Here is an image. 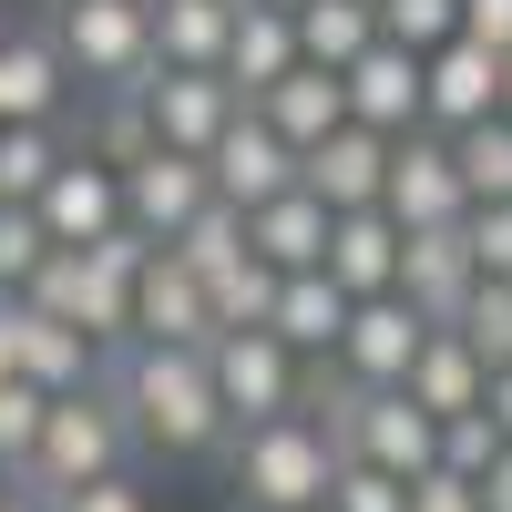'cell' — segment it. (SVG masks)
Instances as JSON below:
<instances>
[{
  "label": "cell",
  "mask_w": 512,
  "mask_h": 512,
  "mask_svg": "<svg viewBox=\"0 0 512 512\" xmlns=\"http://www.w3.org/2000/svg\"><path fill=\"white\" fill-rule=\"evenodd\" d=\"M103 379H113V400H123V420H134L144 451L195 461V451H226V441H236V420H226V400H216V369H205V349L134 338V349H113Z\"/></svg>",
  "instance_id": "1"
},
{
  "label": "cell",
  "mask_w": 512,
  "mask_h": 512,
  "mask_svg": "<svg viewBox=\"0 0 512 512\" xmlns=\"http://www.w3.org/2000/svg\"><path fill=\"white\" fill-rule=\"evenodd\" d=\"M123 451H134V420H123L113 379H93V390H62L52 410H41V441H31V461H21V482L62 502V492H82V482L123 472Z\"/></svg>",
  "instance_id": "2"
},
{
  "label": "cell",
  "mask_w": 512,
  "mask_h": 512,
  "mask_svg": "<svg viewBox=\"0 0 512 512\" xmlns=\"http://www.w3.org/2000/svg\"><path fill=\"white\" fill-rule=\"evenodd\" d=\"M226 472H236V502L246 512H318L328 502V472H338V451L318 420H256V431L226 441Z\"/></svg>",
  "instance_id": "3"
},
{
  "label": "cell",
  "mask_w": 512,
  "mask_h": 512,
  "mask_svg": "<svg viewBox=\"0 0 512 512\" xmlns=\"http://www.w3.org/2000/svg\"><path fill=\"white\" fill-rule=\"evenodd\" d=\"M52 41L82 93H144L154 72V0H52Z\"/></svg>",
  "instance_id": "4"
},
{
  "label": "cell",
  "mask_w": 512,
  "mask_h": 512,
  "mask_svg": "<svg viewBox=\"0 0 512 512\" xmlns=\"http://www.w3.org/2000/svg\"><path fill=\"white\" fill-rule=\"evenodd\" d=\"M205 369H216V400H226V420L236 431H256V420H287L297 410V359L277 328H216L205 338Z\"/></svg>",
  "instance_id": "5"
},
{
  "label": "cell",
  "mask_w": 512,
  "mask_h": 512,
  "mask_svg": "<svg viewBox=\"0 0 512 512\" xmlns=\"http://www.w3.org/2000/svg\"><path fill=\"white\" fill-rule=\"evenodd\" d=\"M420 338H431V318H420L400 287H390V297H349V328H338L328 369L349 379V390H400L410 359H420Z\"/></svg>",
  "instance_id": "6"
},
{
  "label": "cell",
  "mask_w": 512,
  "mask_h": 512,
  "mask_svg": "<svg viewBox=\"0 0 512 512\" xmlns=\"http://www.w3.org/2000/svg\"><path fill=\"white\" fill-rule=\"evenodd\" d=\"M205 205H216V175H205V154H175V144H154L144 164H123V226L154 236V246H175Z\"/></svg>",
  "instance_id": "7"
},
{
  "label": "cell",
  "mask_w": 512,
  "mask_h": 512,
  "mask_svg": "<svg viewBox=\"0 0 512 512\" xmlns=\"http://www.w3.org/2000/svg\"><path fill=\"white\" fill-rule=\"evenodd\" d=\"M205 175H216V195L236 205V216H256L267 195H287V185H297V144H287L256 103H236V123L205 144Z\"/></svg>",
  "instance_id": "8"
},
{
  "label": "cell",
  "mask_w": 512,
  "mask_h": 512,
  "mask_svg": "<svg viewBox=\"0 0 512 512\" xmlns=\"http://www.w3.org/2000/svg\"><path fill=\"white\" fill-rule=\"evenodd\" d=\"M502 113V52H482V41H441V52H420V123L431 134H472V123Z\"/></svg>",
  "instance_id": "9"
},
{
  "label": "cell",
  "mask_w": 512,
  "mask_h": 512,
  "mask_svg": "<svg viewBox=\"0 0 512 512\" xmlns=\"http://www.w3.org/2000/svg\"><path fill=\"white\" fill-rule=\"evenodd\" d=\"M390 205L400 226H461L472 216V185H461V154H451V134H431V123H420V134H400L390 144Z\"/></svg>",
  "instance_id": "10"
},
{
  "label": "cell",
  "mask_w": 512,
  "mask_h": 512,
  "mask_svg": "<svg viewBox=\"0 0 512 512\" xmlns=\"http://www.w3.org/2000/svg\"><path fill=\"white\" fill-rule=\"evenodd\" d=\"M31 216H41V236H52V246H103V236L123 226V175H113L103 154L72 144V154L52 164V185L31 195Z\"/></svg>",
  "instance_id": "11"
},
{
  "label": "cell",
  "mask_w": 512,
  "mask_h": 512,
  "mask_svg": "<svg viewBox=\"0 0 512 512\" xmlns=\"http://www.w3.org/2000/svg\"><path fill=\"white\" fill-rule=\"evenodd\" d=\"M236 82L226 72H175V62H154L144 72V113H154V144H175V154H205L236 123Z\"/></svg>",
  "instance_id": "12"
},
{
  "label": "cell",
  "mask_w": 512,
  "mask_h": 512,
  "mask_svg": "<svg viewBox=\"0 0 512 512\" xmlns=\"http://www.w3.org/2000/svg\"><path fill=\"white\" fill-rule=\"evenodd\" d=\"M134 338H164V349H205L216 338V297H205V277L175 246H154L144 277H134Z\"/></svg>",
  "instance_id": "13"
},
{
  "label": "cell",
  "mask_w": 512,
  "mask_h": 512,
  "mask_svg": "<svg viewBox=\"0 0 512 512\" xmlns=\"http://www.w3.org/2000/svg\"><path fill=\"white\" fill-rule=\"evenodd\" d=\"M11 379H31V390H52V400H62V390H93V379H103V349H93L72 318L11 297Z\"/></svg>",
  "instance_id": "14"
},
{
  "label": "cell",
  "mask_w": 512,
  "mask_h": 512,
  "mask_svg": "<svg viewBox=\"0 0 512 512\" xmlns=\"http://www.w3.org/2000/svg\"><path fill=\"white\" fill-rule=\"evenodd\" d=\"M297 185H308L328 216H349V205H379V195H390V134H369V123H338L328 144L297 154Z\"/></svg>",
  "instance_id": "15"
},
{
  "label": "cell",
  "mask_w": 512,
  "mask_h": 512,
  "mask_svg": "<svg viewBox=\"0 0 512 512\" xmlns=\"http://www.w3.org/2000/svg\"><path fill=\"white\" fill-rule=\"evenodd\" d=\"M472 287H482V267H472V246H461V226H410V246H400V297L431 328H451L461 308H472Z\"/></svg>",
  "instance_id": "16"
},
{
  "label": "cell",
  "mask_w": 512,
  "mask_h": 512,
  "mask_svg": "<svg viewBox=\"0 0 512 512\" xmlns=\"http://www.w3.org/2000/svg\"><path fill=\"white\" fill-rule=\"evenodd\" d=\"M400 246H410V226L390 205H349V216H328V277L349 297H390L400 287Z\"/></svg>",
  "instance_id": "17"
},
{
  "label": "cell",
  "mask_w": 512,
  "mask_h": 512,
  "mask_svg": "<svg viewBox=\"0 0 512 512\" xmlns=\"http://www.w3.org/2000/svg\"><path fill=\"white\" fill-rule=\"evenodd\" d=\"M349 82V123H369V134H420V52H400V41H369V52L338 72Z\"/></svg>",
  "instance_id": "18"
},
{
  "label": "cell",
  "mask_w": 512,
  "mask_h": 512,
  "mask_svg": "<svg viewBox=\"0 0 512 512\" xmlns=\"http://www.w3.org/2000/svg\"><path fill=\"white\" fill-rule=\"evenodd\" d=\"M72 62L52 31H0V123H62Z\"/></svg>",
  "instance_id": "19"
},
{
  "label": "cell",
  "mask_w": 512,
  "mask_h": 512,
  "mask_svg": "<svg viewBox=\"0 0 512 512\" xmlns=\"http://www.w3.org/2000/svg\"><path fill=\"white\" fill-rule=\"evenodd\" d=\"M246 246L267 256L277 277H297V267H328V205L308 195V185H287V195H267L246 216Z\"/></svg>",
  "instance_id": "20"
},
{
  "label": "cell",
  "mask_w": 512,
  "mask_h": 512,
  "mask_svg": "<svg viewBox=\"0 0 512 512\" xmlns=\"http://www.w3.org/2000/svg\"><path fill=\"white\" fill-rule=\"evenodd\" d=\"M267 328L287 338L297 359H328V349H338V328H349V287H338L328 267H297V277H277Z\"/></svg>",
  "instance_id": "21"
},
{
  "label": "cell",
  "mask_w": 512,
  "mask_h": 512,
  "mask_svg": "<svg viewBox=\"0 0 512 512\" xmlns=\"http://www.w3.org/2000/svg\"><path fill=\"white\" fill-rule=\"evenodd\" d=\"M297 72V11H267V0H236V31H226V82L256 103L267 82Z\"/></svg>",
  "instance_id": "22"
},
{
  "label": "cell",
  "mask_w": 512,
  "mask_h": 512,
  "mask_svg": "<svg viewBox=\"0 0 512 512\" xmlns=\"http://www.w3.org/2000/svg\"><path fill=\"white\" fill-rule=\"evenodd\" d=\"M256 113H267L297 154H308V144H328L338 123H349V82H338V72H318V62H297L287 82H267V93H256Z\"/></svg>",
  "instance_id": "23"
},
{
  "label": "cell",
  "mask_w": 512,
  "mask_h": 512,
  "mask_svg": "<svg viewBox=\"0 0 512 512\" xmlns=\"http://www.w3.org/2000/svg\"><path fill=\"white\" fill-rule=\"evenodd\" d=\"M400 390H410L420 410H431V420H451V410H482L492 369L472 359V338H461V328H431V338H420V359H410V379H400Z\"/></svg>",
  "instance_id": "24"
},
{
  "label": "cell",
  "mask_w": 512,
  "mask_h": 512,
  "mask_svg": "<svg viewBox=\"0 0 512 512\" xmlns=\"http://www.w3.org/2000/svg\"><path fill=\"white\" fill-rule=\"evenodd\" d=\"M226 31L236 0H154V62L175 72H226Z\"/></svg>",
  "instance_id": "25"
},
{
  "label": "cell",
  "mask_w": 512,
  "mask_h": 512,
  "mask_svg": "<svg viewBox=\"0 0 512 512\" xmlns=\"http://www.w3.org/2000/svg\"><path fill=\"white\" fill-rule=\"evenodd\" d=\"M369 41H379V0H308L297 11V62H318V72H349Z\"/></svg>",
  "instance_id": "26"
},
{
  "label": "cell",
  "mask_w": 512,
  "mask_h": 512,
  "mask_svg": "<svg viewBox=\"0 0 512 512\" xmlns=\"http://www.w3.org/2000/svg\"><path fill=\"white\" fill-rule=\"evenodd\" d=\"M62 154H72L62 123H0V205H31L41 185H52Z\"/></svg>",
  "instance_id": "27"
},
{
  "label": "cell",
  "mask_w": 512,
  "mask_h": 512,
  "mask_svg": "<svg viewBox=\"0 0 512 512\" xmlns=\"http://www.w3.org/2000/svg\"><path fill=\"white\" fill-rule=\"evenodd\" d=\"M72 144L103 154L113 175H123V164H144V154H154V113H144V93H93V123H82Z\"/></svg>",
  "instance_id": "28"
},
{
  "label": "cell",
  "mask_w": 512,
  "mask_h": 512,
  "mask_svg": "<svg viewBox=\"0 0 512 512\" xmlns=\"http://www.w3.org/2000/svg\"><path fill=\"white\" fill-rule=\"evenodd\" d=\"M175 256H185V267H195L205 287H216L226 267H246V256H256V246H246V216H236V205L216 195V205H205V216H195V226L175 236Z\"/></svg>",
  "instance_id": "29"
},
{
  "label": "cell",
  "mask_w": 512,
  "mask_h": 512,
  "mask_svg": "<svg viewBox=\"0 0 512 512\" xmlns=\"http://www.w3.org/2000/svg\"><path fill=\"white\" fill-rule=\"evenodd\" d=\"M451 154H461V185H472V205H502V195H512V123H502V113L472 123V134H451Z\"/></svg>",
  "instance_id": "30"
},
{
  "label": "cell",
  "mask_w": 512,
  "mask_h": 512,
  "mask_svg": "<svg viewBox=\"0 0 512 512\" xmlns=\"http://www.w3.org/2000/svg\"><path fill=\"white\" fill-rule=\"evenodd\" d=\"M451 328L472 338V359H482V369H512V277H482V287H472V308H461Z\"/></svg>",
  "instance_id": "31"
},
{
  "label": "cell",
  "mask_w": 512,
  "mask_h": 512,
  "mask_svg": "<svg viewBox=\"0 0 512 512\" xmlns=\"http://www.w3.org/2000/svg\"><path fill=\"white\" fill-rule=\"evenodd\" d=\"M502 451H512V441H502V420H492V410H451V420H441V472L482 482Z\"/></svg>",
  "instance_id": "32"
},
{
  "label": "cell",
  "mask_w": 512,
  "mask_h": 512,
  "mask_svg": "<svg viewBox=\"0 0 512 512\" xmlns=\"http://www.w3.org/2000/svg\"><path fill=\"white\" fill-rule=\"evenodd\" d=\"M205 297H216V328H267V308H277V267H267V256H246V267H226Z\"/></svg>",
  "instance_id": "33"
},
{
  "label": "cell",
  "mask_w": 512,
  "mask_h": 512,
  "mask_svg": "<svg viewBox=\"0 0 512 512\" xmlns=\"http://www.w3.org/2000/svg\"><path fill=\"white\" fill-rule=\"evenodd\" d=\"M461 31V0H379V41H400V52H441Z\"/></svg>",
  "instance_id": "34"
},
{
  "label": "cell",
  "mask_w": 512,
  "mask_h": 512,
  "mask_svg": "<svg viewBox=\"0 0 512 512\" xmlns=\"http://www.w3.org/2000/svg\"><path fill=\"white\" fill-rule=\"evenodd\" d=\"M41 410H52V390L0 379V482H21V461H31V441H41Z\"/></svg>",
  "instance_id": "35"
},
{
  "label": "cell",
  "mask_w": 512,
  "mask_h": 512,
  "mask_svg": "<svg viewBox=\"0 0 512 512\" xmlns=\"http://www.w3.org/2000/svg\"><path fill=\"white\" fill-rule=\"evenodd\" d=\"M41 267H52V236H41L31 205H0V297H21Z\"/></svg>",
  "instance_id": "36"
},
{
  "label": "cell",
  "mask_w": 512,
  "mask_h": 512,
  "mask_svg": "<svg viewBox=\"0 0 512 512\" xmlns=\"http://www.w3.org/2000/svg\"><path fill=\"white\" fill-rule=\"evenodd\" d=\"M328 512H410V482L369 472V461H338L328 472Z\"/></svg>",
  "instance_id": "37"
},
{
  "label": "cell",
  "mask_w": 512,
  "mask_h": 512,
  "mask_svg": "<svg viewBox=\"0 0 512 512\" xmlns=\"http://www.w3.org/2000/svg\"><path fill=\"white\" fill-rule=\"evenodd\" d=\"M461 246H472L482 277H512V195L502 205H472V216H461Z\"/></svg>",
  "instance_id": "38"
},
{
  "label": "cell",
  "mask_w": 512,
  "mask_h": 512,
  "mask_svg": "<svg viewBox=\"0 0 512 512\" xmlns=\"http://www.w3.org/2000/svg\"><path fill=\"white\" fill-rule=\"evenodd\" d=\"M52 512H154V502H144V482H134V472H103V482H82V492H62Z\"/></svg>",
  "instance_id": "39"
},
{
  "label": "cell",
  "mask_w": 512,
  "mask_h": 512,
  "mask_svg": "<svg viewBox=\"0 0 512 512\" xmlns=\"http://www.w3.org/2000/svg\"><path fill=\"white\" fill-rule=\"evenodd\" d=\"M410 512H482V482H461V472H441V461H431V472L410 482Z\"/></svg>",
  "instance_id": "40"
},
{
  "label": "cell",
  "mask_w": 512,
  "mask_h": 512,
  "mask_svg": "<svg viewBox=\"0 0 512 512\" xmlns=\"http://www.w3.org/2000/svg\"><path fill=\"white\" fill-rule=\"evenodd\" d=\"M461 41H482V52H512V0H461Z\"/></svg>",
  "instance_id": "41"
},
{
  "label": "cell",
  "mask_w": 512,
  "mask_h": 512,
  "mask_svg": "<svg viewBox=\"0 0 512 512\" xmlns=\"http://www.w3.org/2000/svg\"><path fill=\"white\" fill-rule=\"evenodd\" d=\"M482 512H512V451H502L492 472H482Z\"/></svg>",
  "instance_id": "42"
},
{
  "label": "cell",
  "mask_w": 512,
  "mask_h": 512,
  "mask_svg": "<svg viewBox=\"0 0 512 512\" xmlns=\"http://www.w3.org/2000/svg\"><path fill=\"white\" fill-rule=\"evenodd\" d=\"M482 410L502 420V441H512V369H492V390H482Z\"/></svg>",
  "instance_id": "43"
},
{
  "label": "cell",
  "mask_w": 512,
  "mask_h": 512,
  "mask_svg": "<svg viewBox=\"0 0 512 512\" xmlns=\"http://www.w3.org/2000/svg\"><path fill=\"white\" fill-rule=\"evenodd\" d=\"M0 512H52V492H31V482H0Z\"/></svg>",
  "instance_id": "44"
},
{
  "label": "cell",
  "mask_w": 512,
  "mask_h": 512,
  "mask_svg": "<svg viewBox=\"0 0 512 512\" xmlns=\"http://www.w3.org/2000/svg\"><path fill=\"white\" fill-rule=\"evenodd\" d=\"M0 379H11V297H0Z\"/></svg>",
  "instance_id": "45"
},
{
  "label": "cell",
  "mask_w": 512,
  "mask_h": 512,
  "mask_svg": "<svg viewBox=\"0 0 512 512\" xmlns=\"http://www.w3.org/2000/svg\"><path fill=\"white\" fill-rule=\"evenodd\" d=\"M502 123H512V52H502Z\"/></svg>",
  "instance_id": "46"
},
{
  "label": "cell",
  "mask_w": 512,
  "mask_h": 512,
  "mask_svg": "<svg viewBox=\"0 0 512 512\" xmlns=\"http://www.w3.org/2000/svg\"><path fill=\"white\" fill-rule=\"evenodd\" d=\"M267 11H308V0H267Z\"/></svg>",
  "instance_id": "47"
},
{
  "label": "cell",
  "mask_w": 512,
  "mask_h": 512,
  "mask_svg": "<svg viewBox=\"0 0 512 512\" xmlns=\"http://www.w3.org/2000/svg\"><path fill=\"white\" fill-rule=\"evenodd\" d=\"M318 512H328V502H318Z\"/></svg>",
  "instance_id": "48"
}]
</instances>
